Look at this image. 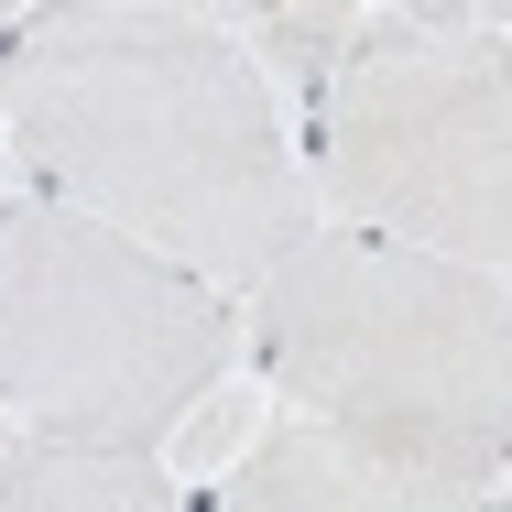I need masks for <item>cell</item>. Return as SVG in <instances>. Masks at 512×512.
I'll return each mask as SVG.
<instances>
[{"instance_id": "6da1fadb", "label": "cell", "mask_w": 512, "mask_h": 512, "mask_svg": "<svg viewBox=\"0 0 512 512\" xmlns=\"http://www.w3.org/2000/svg\"><path fill=\"white\" fill-rule=\"evenodd\" d=\"M0 142L33 197L77 207L207 295H262L306 251L316 207L295 131L218 11L55 0L0 44Z\"/></svg>"}, {"instance_id": "7a4b0ae2", "label": "cell", "mask_w": 512, "mask_h": 512, "mask_svg": "<svg viewBox=\"0 0 512 512\" xmlns=\"http://www.w3.org/2000/svg\"><path fill=\"white\" fill-rule=\"evenodd\" d=\"M262 382L284 414L393 458L458 502H502L512 447V295L502 273L382 251L349 229H306V251L251 295Z\"/></svg>"}, {"instance_id": "3957f363", "label": "cell", "mask_w": 512, "mask_h": 512, "mask_svg": "<svg viewBox=\"0 0 512 512\" xmlns=\"http://www.w3.org/2000/svg\"><path fill=\"white\" fill-rule=\"evenodd\" d=\"M512 22L491 0H404L306 99V207L327 229L502 273L512 251Z\"/></svg>"}, {"instance_id": "277c9868", "label": "cell", "mask_w": 512, "mask_h": 512, "mask_svg": "<svg viewBox=\"0 0 512 512\" xmlns=\"http://www.w3.org/2000/svg\"><path fill=\"white\" fill-rule=\"evenodd\" d=\"M229 295L55 197H0V414L55 447L164 458L229 371Z\"/></svg>"}, {"instance_id": "5b68a950", "label": "cell", "mask_w": 512, "mask_h": 512, "mask_svg": "<svg viewBox=\"0 0 512 512\" xmlns=\"http://www.w3.org/2000/svg\"><path fill=\"white\" fill-rule=\"evenodd\" d=\"M207 512H480V502L414 480V469L349 447V436H327L306 414H273V425L229 458V480H218Z\"/></svg>"}, {"instance_id": "8992f818", "label": "cell", "mask_w": 512, "mask_h": 512, "mask_svg": "<svg viewBox=\"0 0 512 512\" xmlns=\"http://www.w3.org/2000/svg\"><path fill=\"white\" fill-rule=\"evenodd\" d=\"M0 512H197L164 458H109V447H55L11 436L0 447Z\"/></svg>"}, {"instance_id": "52a82bcc", "label": "cell", "mask_w": 512, "mask_h": 512, "mask_svg": "<svg viewBox=\"0 0 512 512\" xmlns=\"http://www.w3.org/2000/svg\"><path fill=\"white\" fill-rule=\"evenodd\" d=\"M371 22H382V0H262V11H218V33L251 55V77L273 88H327L360 44H371Z\"/></svg>"}, {"instance_id": "ba28073f", "label": "cell", "mask_w": 512, "mask_h": 512, "mask_svg": "<svg viewBox=\"0 0 512 512\" xmlns=\"http://www.w3.org/2000/svg\"><path fill=\"white\" fill-rule=\"evenodd\" d=\"M0 447H11V436H0Z\"/></svg>"}]
</instances>
